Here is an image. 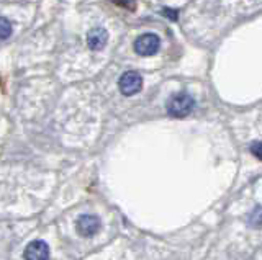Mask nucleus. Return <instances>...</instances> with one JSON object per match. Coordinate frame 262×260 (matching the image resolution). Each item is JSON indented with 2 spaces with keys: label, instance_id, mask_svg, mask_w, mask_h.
<instances>
[{
  "label": "nucleus",
  "instance_id": "nucleus-6",
  "mask_svg": "<svg viewBox=\"0 0 262 260\" xmlns=\"http://www.w3.org/2000/svg\"><path fill=\"white\" fill-rule=\"evenodd\" d=\"M106 41H108V33L105 28H92L87 35V44L92 51H100L102 48H105Z\"/></svg>",
  "mask_w": 262,
  "mask_h": 260
},
{
  "label": "nucleus",
  "instance_id": "nucleus-10",
  "mask_svg": "<svg viewBox=\"0 0 262 260\" xmlns=\"http://www.w3.org/2000/svg\"><path fill=\"white\" fill-rule=\"evenodd\" d=\"M166 17H169L170 20H177V13H176V10H169V9H164V12H162Z\"/></svg>",
  "mask_w": 262,
  "mask_h": 260
},
{
  "label": "nucleus",
  "instance_id": "nucleus-7",
  "mask_svg": "<svg viewBox=\"0 0 262 260\" xmlns=\"http://www.w3.org/2000/svg\"><path fill=\"white\" fill-rule=\"evenodd\" d=\"M248 221H249V226L252 227H262V206H257L251 211Z\"/></svg>",
  "mask_w": 262,
  "mask_h": 260
},
{
  "label": "nucleus",
  "instance_id": "nucleus-9",
  "mask_svg": "<svg viewBox=\"0 0 262 260\" xmlns=\"http://www.w3.org/2000/svg\"><path fill=\"white\" fill-rule=\"evenodd\" d=\"M251 152H252V156H256L259 160H262V143H252Z\"/></svg>",
  "mask_w": 262,
  "mask_h": 260
},
{
  "label": "nucleus",
  "instance_id": "nucleus-4",
  "mask_svg": "<svg viewBox=\"0 0 262 260\" xmlns=\"http://www.w3.org/2000/svg\"><path fill=\"white\" fill-rule=\"evenodd\" d=\"M76 229L80 235H84V238H92V235L97 234L98 229H100V219L92 215H82L77 219Z\"/></svg>",
  "mask_w": 262,
  "mask_h": 260
},
{
  "label": "nucleus",
  "instance_id": "nucleus-11",
  "mask_svg": "<svg viewBox=\"0 0 262 260\" xmlns=\"http://www.w3.org/2000/svg\"><path fill=\"white\" fill-rule=\"evenodd\" d=\"M118 7H128V9H135V4H125V2H117Z\"/></svg>",
  "mask_w": 262,
  "mask_h": 260
},
{
  "label": "nucleus",
  "instance_id": "nucleus-2",
  "mask_svg": "<svg viewBox=\"0 0 262 260\" xmlns=\"http://www.w3.org/2000/svg\"><path fill=\"white\" fill-rule=\"evenodd\" d=\"M118 87L123 95H135L141 90L143 87V79L141 76L138 74V72H133V70H128L125 74L121 76L120 82H118Z\"/></svg>",
  "mask_w": 262,
  "mask_h": 260
},
{
  "label": "nucleus",
  "instance_id": "nucleus-1",
  "mask_svg": "<svg viewBox=\"0 0 262 260\" xmlns=\"http://www.w3.org/2000/svg\"><path fill=\"white\" fill-rule=\"evenodd\" d=\"M193 99L190 95L187 93H177L174 95L167 103V113L170 116H177V118H182L187 116L188 113L193 110Z\"/></svg>",
  "mask_w": 262,
  "mask_h": 260
},
{
  "label": "nucleus",
  "instance_id": "nucleus-8",
  "mask_svg": "<svg viewBox=\"0 0 262 260\" xmlns=\"http://www.w3.org/2000/svg\"><path fill=\"white\" fill-rule=\"evenodd\" d=\"M12 35V23L7 18L0 17V39H7Z\"/></svg>",
  "mask_w": 262,
  "mask_h": 260
},
{
  "label": "nucleus",
  "instance_id": "nucleus-3",
  "mask_svg": "<svg viewBox=\"0 0 262 260\" xmlns=\"http://www.w3.org/2000/svg\"><path fill=\"white\" fill-rule=\"evenodd\" d=\"M159 38L152 35V33H147V35H141L136 41H135V51L139 56H152L156 51L159 50Z\"/></svg>",
  "mask_w": 262,
  "mask_h": 260
},
{
  "label": "nucleus",
  "instance_id": "nucleus-5",
  "mask_svg": "<svg viewBox=\"0 0 262 260\" xmlns=\"http://www.w3.org/2000/svg\"><path fill=\"white\" fill-rule=\"evenodd\" d=\"M25 260H48L49 247L45 241H31L23 252Z\"/></svg>",
  "mask_w": 262,
  "mask_h": 260
}]
</instances>
